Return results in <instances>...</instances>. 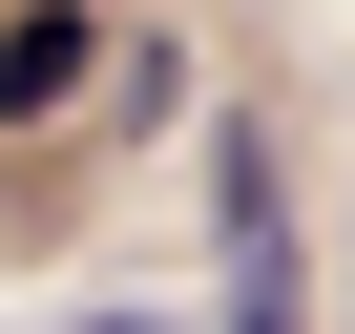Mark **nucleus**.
<instances>
[{
  "instance_id": "f257e3e1",
  "label": "nucleus",
  "mask_w": 355,
  "mask_h": 334,
  "mask_svg": "<svg viewBox=\"0 0 355 334\" xmlns=\"http://www.w3.org/2000/svg\"><path fill=\"white\" fill-rule=\"evenodd\" d=\"M209 188H230V334H293V230H272V167L230 146Z\"/></svg>"
},
{
  "instance_id": "f03ea898",
  "label": "nucleus",
  "mask_w": 355,
  "mask_h": 334,
  "mask_svg": "<svg viewBox=\"0 0 355 334\" xmlns=\"http://www.w3.org/2000/svg\"><path fill=\"white\" fill-rule=\"evenodd\" d=\"M84 105V0H21L0 21V125H63Z\"/></svg>"
},
{
  "instance_id": "7ed1b4c3",
  "label": "nucleus",
  "mask_w": 355,
  "mask_h": 334,
  "mask_svg": "<svg viewBox=\"0 0 355 334\" xmlns=\"http://www.w3.org/2000/svg\"><path fill=\"white\" fill-rule=\"evenodd\" d=\"M125 334H146V313H125Z\"/></svg>"
}]
</instances>
